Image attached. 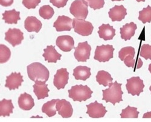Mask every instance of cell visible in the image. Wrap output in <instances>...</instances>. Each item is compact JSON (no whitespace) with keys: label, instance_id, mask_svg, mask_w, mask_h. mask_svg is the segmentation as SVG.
<instances>
[{"label":"cell","instance_id":"6da1fadb","mask_svg":"<svg viewBox=\"0 0 151 122\" xmlns=\"http://www.w3.org/2000/svg\"><path fill=\"white\" fill-rule=\"evenodd\" d=\"M122 84L115 81L111 83L109 85V88L103 90L102 100L106 102L111 103L115 105L117 103H120L123 101L122 95L123 94L122 90Z\"/></svg>","mask_w":151,"mask_h":122},{"label":"cell","instance_id":"7a4b0ae2","mask_svg":"<svg viewBox=\"0 0 151 122\" xmlns=\"http://www.w3.org/2000/svg\"><path fill=\"white\" fill-rule=\"evenodd\" d=\"M27 69L29 78L33 81L40 80L46 82L49 78V70L41 63H33L27 66Z\"/></svg>","mask_w":151,"mask_h":122},{"label":"cell","instance_id":"3957f363","mask_svg":"<svg viewBox=\"0 0 151 122\" xmlns=\"http://www.w3.org/2000/svg\"><path fill=\"white\" fill-rule=\"evenodd\" d=\"M93 92L87 85L83 86L82 84L75 85L71 87V89L68 90L70 98L73 99L74 102H84L90 99Z\"/></svg>","mask_w":151,"mask_h":122},{"label":"cell","instance_id":"277c9868","mask_svg":"<svg viewBox=\"0 0 151 122\" xmlns=\"http://www.w3.org/2000/svg\"><path fill=\"white\" fill-rule=\"evenodd\" d=\"M88 6L85 0H75L71 4L70 12L76 18L85 20L88 15Z\"/></svg>","mask_w":151,"mask_h":122},{"label":"cell","instance_id":"5b68a950","mask_svg":"<svg viewBox=\"0 0 151 122\" xmlns=\"http://www.w3.org/2000/svg\"><path fill=\"white\" fill-rule=\"evenodd\" d=\"M114 51V49L112 45L103 44L97 46L94 58L99 62L105 63L108 62L110 59L113 58Z\"/></svg>","mask_w":151,"mask_h":122},{"label":"cell","instance_id":"8992f818","mask_svg":"<svg viewBox=\"0 0 151 122\" xmlns=\"http://www.w3.org/2000/svg\"><path fill=\"white\" fill-rule=\"evenodd\" d=\"M73 28L74 32L82 36L90 35L94 29L93 24L83 19L74 18L73 21Z\"/></svg>","mask_w":151,"mask_h":122},{"label":"cell","instance_id":"52a82bcc","mask_svg":"<svg viewBox=\"0 0 151 122\" xmlns=\"http://www.w3.org/2000/svg\"><path fill=\"white\" fill-rule=\"evenodd\" d=\"M135 49L132 47L128 46L122 48L119 52V57L124 62L125 65L129 68H133L137 69L135 64L136 60H135Z\"/></svg>","mask_w":151,"mask_h":122},{"label":"cell","instance_id":"ba28073f","mask_svg":"<svg viewBox=\"0 0 151 122\" xmlns=\"http://www.w3.org/2000/svg\"><path fill=\"white\" fill-rule=\"evenodd\" d=\"M128 94L132 95L139 96L143 92L145 84L143 81L139 77H133L127 80V83L126 85Z\"/></svg>","mask_w":151,"mask_h":122},{"label":"cell","instance_id":"9c48e42d","mask_svg":"<svg viewBox=\"0 0 151 122\" xmlns=\"http://www.w3.org/2000/svg\"><path fill=\"white\" fill-rule=\"evenodd\" d=\"M74 55L79 62H86L90 57L91 47L87 41L79 43L77 47H74Z\"/></svg>","mask_w":151,"mask_h":122},{"label":"cell","instance_id":"30bf717a","mask_svg":"<svg viewBox=\"0 0 151 122\" xmlns=\"http://www.w3.org/2000/svg\"><path fill=\"white\" fill-rule=\"evenodd\" d=\"M86 114H88L91 118H98L104 117L107 113L106 107L102 104L99 103L97 101L86 105Z\"/></svg>","mask_w":151,"mask_h":122},{"label":"cell","instance_id":"8fae6325","mask_svg":"<svg viewBox=\"0 0 151 122\" xmlns=\"http://www.w3.org/2000/svg\"><path fill=\"white\" fill-rule=\"evenodd\" d=\"M24 40V34L19 29H9L5 33V40L13 47L19 45Z\"/></svg>","mask_w":151,"mask_h":122},{"label":"cell","instance_id":"7c38bea8","mask_svg":"<svg viewBox=\"0 0 151 122\" xmlns=\"http://www.w3.org/2000/svg\"><path fill=\"white\" fill-rule=\"evenodd\" d=\"M69 78V73L66 68H61L57 70L55 75L53 84L58 89H64L66 84L68 83Z\"/></svg>","mask_w":151,"mask_h":122},{"label":"cell","instance_id":"4fadbf2b","mask_svg":"<svg viewBox=\"0 0 151 122\" xmlns=\"http://www.w3.org/2000/svg\"><path fill=\"white\" fill-rule=\"evenodd\" d=\"M56 46L64 52H70L74 49V41L73 38L69 35H62L57 38Z\"/></svg>","mask_w":151,"mask_h":122},{"label":"cell","instance_id":"5bb4252c","mask_svg":"<svg viewBox=\"0 0 151 122\" xmlns=\"http://www.w3.org/2000/svg\"><path fill=\"white\" fill-rule=\"evenodd\" d=\"M23 81V77L21 73L13 72L7 77L5 87L10 91L18 89L21 86Z\"/></svg>","mask_w":151,"mask_h":122},{"label":"cell","instance_id":"9a60e30c","mask_svg":"<svg viewBox=\"0 0 151 122\" xmlns=\"http://www.w3.org/2000/svg\"><path fill=\"white\" fill-rule=\"evenodd\" d=\"M56 110L63 118H70L73 113V109L71 103L65 99L59 100L56 103Z\"/></svg>","mask_w":151,"mask_h":122},{"label":"cell","instance_id":"2e32d148","mask_svg":"<svg viewBox=\"0 0 151 122\" xmlns=\"http://www.w3.org/2000/svg\"><path fill=\"white\" fill-rule=\"evenodd\" d=\"M73 20L67 16H59L53 26L57 32L70 31L73 28Z\"/></svg>","mask_w":151,"mask_h":122},{"label":"cell","instance_id":"e0dca14e","mask_svg":"<svg viewBox=\"0 0 151 122\" xmlns=\"http://www.w3.org/2000/svg\"><path fill=\"white\" fill-rule=\"evenodd\" d=\"M35 84L33 85V91L38 100L44 99L48 97L50 90L48 88V85L45 84V81L36 80Z\"/></svg>","mask_w":151,"mask_h":122},{"label":"cell","instance_id":"ac0fdd59","mask_svg":"<svg viewBox=\"0 0 151 122\" xmlns=\"http://www.w3.org/2000/svg\"><path fill=\"white\" fill-rule=\"evenodd\" d=\"M108 14L112 21H121L127 15V11L123 5L115 6L110 9Z\"/></svg>","mask_w":151,"mask_h":122},{"label":"cell","instance_id":"d6986e66","mask_svg":"<svg viewBox=\"0 0 151 122\" xmlns=\"http://www.w3.org/2000/svg\"><path fill=\"white\" fill-rule=\"evenodd\" d=\"M42 23L35 17H28L24 21V27L29 32H39L42 28Z\"/></svg>","mask_w":151,"mask_h":122},{"label":"cell","instance_id":"ffe728a7","mask_svg":"<svg viewBox=\"0 0 151 122\" xmlns=\"http://www.w3.org/2000/svg\"><path fill=\"white\" fill-rule=\"evenodd\" d=\"M99 29L98 34L99 37L105 41L112 40L116 35V30L109 24H103L102 26L99 28Z\"/></svg>","mask_w":151,"mask_h":122},{"label":"cell","instance_id":"44dd1931","mask_svg":"<svg viewBox=\"0 0 151 122\" xmlns=\"http://www.w3.org/2000/svg\"><path fill=\"white\" fill-rule=\"evenodd\" d=\"M44 54L42 56L44 57L45 61H47L48 63H56L58 60H60L62 55L59 54L55 47L53 46H47L46 49H44Z\"/></svg>","mask_w":151,"mask_h":122},{"label":"cell","instance_id":"7402d4cb","mask_svg":"<svg viewBox=\"0 0 151 122\" xmlns=\"http://www.w3.org/2000/svg\"><path fill=\"white\" fill-rule=\"evenodd\" d=\"M18 105L22 110L30 111L35 106L34 100L30 94L25 92L19 96Z\"/></svg>","mask_w":151,"mask_h":122},{"label":"cell","instance_id":"603a6c76","mask_svg":"<svg viewBox=\"0 0 151 122\" xmlns=\"http://www.w3.org/2000/svg\"><path fill=\"white\" fill-rule=\"evenodd\" d=\"M137 28L136 24L134 22L129 24H126L120 28L121 38L125 41L129 40L134 35L135 30Z\"/></svg>","mask_w":151,"mask_h":122},{"label":"cell","instance_id":"cb8c5ba5","mask_svg":"<svg viewBox=\"0 0 151 122\" xmlns=\"http://www.w3.org/2000/svg\"><path fill=\"white\" fill-rule=\"evenodd\" d=\"M91 68L86 66H79L73 70V76L76 80L85 81L91 76Z\"/></svg>","mask_w":151,"mask_h":122},{"label":"cell","instance_id":"d4e9b609","mask_svg":"<svg viewBox=\"0 0 151 122\" xmlns=\"http://www.w3.org/2000/svg\"><path fill=\"white\" fill-rule=\"evenodd\" d=\"M3 20L9 24H17L18 21L21 20L20 12L16 11L15 9L6 10L3 14Z\"/></svg>","mask_w":151,"mask_h":122},{"label":"cell","instance_id":"484cf974","mask_svg":"<svg viewBox=\"0 0 151 122\" xmlns=\"http://www.w3.org/2000/svg\"><path fill=\"white\" fill-rule=\"evenodd\" d=\"M14 106L12 104V100H6L4 99L0 102V116H10V114L13 113Z\"/></svg>","mask_w":151,"mask_h":122},{"label":"cell","instance_id":"4316f807","mask_svg":"<svg viewBox=\"0 0 151 122\" xmlns=\"http://www.w3.org/2000/svg\"><path fill=\"white\" fill-rule=\"evenodd\" d=\"M59 99H53L49 101L42 106V112L47 114L48 117H53L56 114V103Z\"/></svg>","mask_w":151,"mask_h":122},{"label":"cell","instance_id":"83f0119b","mask_svg":"<svg viewBox=\"0 0 151 122\" xmlns=\"http://www.w3.org/2000/svg\"><path fill=\"white\" fill-rule=\"evenodd\" d=\"M96 80L100 85H103L104 86H109L110 83H112L113 78L111 74L106 71L100 70L98 72L96 76Z\"/></svg>","mask_w":151,"mask_h":122},{"label":"cell","instance_id":"f1b7e54d","mask_svg":"<svg viewBox=\"0 0 151 122\" xmlns=\"http://www.w3.org/2000/svg\"><path fill=\"white\" fill-rule=\"evenodd\" d=\"M139 112L137 111V109L135 107H131L128 106L127 108L123 109L120 117L122 118H137L138 117Z\"/></svg>","mask_w":151,"mask_h":122},{"label":"cell","instance_id":"f546056e","mask_svg":"<svg viewBox=\"0 0 151 122\" xmlns=\"http://www.w3.org/2000/svg\"><path fill=\"white\" fill-rule=\"evenodd\" d=\"M40 15L45 20H50L52 18L55 14L53 9L49 5H44L39 10Z\"/></svg>","mask_w":151,"mask_h":122},{"label":"cell","instance_id":"4dcf8cb0","mask_svg":"<svg viewBox=\"0 0 151 122\" xmlns=\"http://www.w3.org/2000/svg\"><path fill=\"white\" fill-rule=\"evenodd\" d=\"M11 57V51L6 46L0 44V63H4L9 60Z\"/></svg>","mask_w":151,"mask_h":122},{"label":"cell","instance_id":"1f68e13d","mask_svg":"<svg viewBox=\"0 0 151 122\" xmlns=\"http://www.w3.org/2000/svg\"><path fill=\"white\" fill-rule=\"evenodd\" d=\"M138 20L142 21L143 24L151 22V6H147V7L139 12Z\"/></svg>","mask_w":151,"mask_h":122},{"label":"cell","instance_id":"d6a6232c","mask_svg":"<svg viewBox=\"0 0 151 122\" xmlns=\"http://www.w3.org/2000/svg\"><path fill=\"white\" fill-rule=\"evenodd\" d=\"M140 55L146 60H151V45L143 44L141 47Z\"/></svg>","mask_w":151,"mask_h":122},{"label":"cell","instance_id":"836d02e7","mask_svg":"<svg viewBox=\"0 0 151 122\" xmlns=\"http://www.w3.org/2000/svg\"><path fill=\"white\" fill-rule=\"evenodd\" d=\"M85 1L87 2L88 5L94 10L101 9L104 7L105 4L104 0H85Z\"/></svg>","mask_w":151,"mask_h":122},{"label":"cell","instance_id":"e575fe53","mask_svg":"<svg viewBox=\"0 0 151 122\" xmlns=\"http://www.w3.org/2000/svg\"><path fill=\"white\" fill-rule=\"evenodd\" d=\"M41 3V0H22V4L28 9H35Z\"/></svg>","mask_w":151,"mask_h":122},{"label":"cell","instance_id":"d590c367","mask_svg":"<svg viewBox=\"0 0 151 122\" xmlns=\"http://www.w3.org/2000/svg\"><path fill=\"white\" fill-rule=\"evenodd\" d=\"M68 0H50V2L58 8L64 7L67 5Z\"/></svg>","mask_w":151,"mask_h":122},{"label":"cell","instance_id":"8d00e7d4","mask_svg":"<svg viewBox=\"0 0 151 122\" xmlns=\"http://www.w3.org/2000/svg\"><path fill=\"white\" fill-rule=\"evenodd\" d=\"M14 3V0H0V4L4 7L10 6Z\"/></svg>","mask_w":151,"mask_h":122},{"label":"cell","instance_id":"74e56055","mask_svg":"<svg viewBox=\"0 0 151 122\" xmlns=\"http://www.w3.org/2000/svg\"><path fill=\"white\" fill-rule=\"evenodd\" d=\"M143 118H151V112H148L147 113H145L143 115Z\"/></svg>","mask_w":151,"mask_h":122},{"label":"cell","instance_id":"f35d334b","mask_svg":"<svg viewBox=\"0 0 151 122\" xmlns=\"http://www.w3.org/2000/svg\"><path fill=\"white\" fill-rule=\"evenodd\" d=\"M149 72L151 73V64H150V65H149Z\"/></svg>","mask_w":151,"mask_h":122},{"label":"cell","instance_id":"ab89813d","mask_svg":"<svg viewBox=\"0 0 151 122\" xmlns=\"http://www.w3.org/2000/svg\"><path fill=\"white\" fill-rule=\"evenodd\" d=\"M136 1H137V2H141V1H142V2H145L146 0H136Z\"/></svg>","mask_w":151,"mask_h":122},{"label":"cell","instance_id":"60d3db41","mask_svg":"<svg viewBox=\"0 0 151 122\" xmlns=\"http://www.w3.org/2000/svg\"><path fill=\"white\" fill-rule=\"evenodd\" d=\"M112 1H123V0H112Z\"/></svg>","mask_w":151,"mask_h":122},{"label":"cell","instance_id":"b9f144b4","mask_svg":"<svg viewBox=\"0 0 151 122\" xmlns=\"http://www.w3.org/2000/svg\"><path fill=\"white\" fill-rule=\"evenodd\" d=\"M149 89H150V93H151V86H150V88H149Z\"/></svg>","mask_w":151,"mask_h":122}]
</instances>
